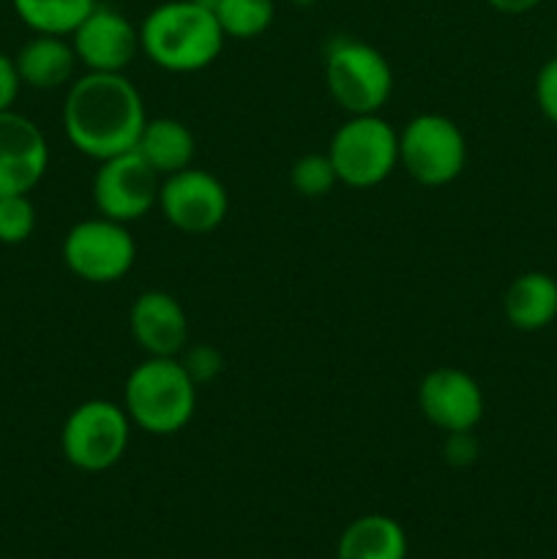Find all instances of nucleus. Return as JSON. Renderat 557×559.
<instances>
[{
    "label": "nucleus",
    "instance_id": "412c9836",
    "mask_svg": "<svg viewBox=\"0 0 557 559\" xmlns=\"http://www.w3.org/2000/svg\"><path fill=\"white\" fill-rule=\"evenodd\" d=\"M336 183V169H333L328 153H306V156H300L298 162L293 164V169H289V186H293L300 197H309V200L331 194Z\"/></svg>",
    "mask_w": 557,
    "mask_h": 559
},
{
    "label": "nucleus",
    "instance_id": "9b49d317",
    "mask_svg": "<svg viewBox=\"0 0 557 559\" xmlns=\"http://www.w3.org/2000/svg\"><path fill=\"white\" fill-rule=\"evenodd\" d=\"M76 60L87 71L123 74L134 63L140 49V27L112 5L96 3V9L71 33Z\"/></svg>",
    "mask_w": 557,
    "mask_h": 559
},
{
    "label": "nucleus",
    "instance_id": "a211bd4d",
    "mask_svg": "<svg viewBox=\"0 0 557 559\" xmlns=\"http://www.w3.org/2000/svg\"><path fill=\"white\" fill-rule=\"evenodd\" d=\"M134 151L145 158L147 167H151L158 178H167V175H175L180 173V169L191 167L197 142L183 120L147 118Z\"/></svg>",
    "mask_w": 557,
    "mask_h": 559
},
{
    "label": "nucleus",
    "instance_id": "39448f33",
    "mask_svg": "<svg viewBox=\"0 0 557 559\" xmlns=\"http://www.w3.org/2000/svg\"><path fill=\"white\" fill-rule=\"evenodd\" d=\"M131 420L123 404L87 399L76 404L60 429L63 459L80 473H107L126 456L131 442Z\"/></svg>",
    "mask_w": 557,
    "mask_h": 559
},
{
    "label": "nucleus",
    "instance_id": "0eeeda50",
    "mask_svg": "<svg viewBox=\"0 0 557 559\" xmlns=\"http://www.w3.org/2000/svg\"><path fill=\"white\" fill-rule=\"evenodd\" d=\"M399 164L420 186H448L467 164V140L457 120L420 112L399 131Z\"/></svg>",
    "mask_w": 557,
    "mask_h": 559
},
{
    "label": "nucleus",
    "instance_id": "a878e982",
    "mask_svg": "<svg viewBox=\"0 0 557 559\" xmlns=\"http://www.w3.org/2000/svg\"><path fill=\"white\" fill-rule=\"evenodd\" d=\"M22 91V80L16 74L14 58H9L5 52H0V112L5 109H14L16 96Z\"/></svg>",
    "mask_w": 557,
    "mask_h": 559
},
{
    "label": "nucleus",
    "instance_id": "5701e85b",
    "mask_svg": "<svg viewBox=\"0 0 557 559\" xmlns=\"http://www.w3.org/2000/svg\"><path fill=\"white\" fill-rule=\"evenodd\" d=\"M180 364L186 366V371H189L191 380L197 382V388H200L202 382L216 380V377L222 374V369H224L222 355H218L213 347H205V344H200V347L183 349V353H180Z\"/></svg>",
    "mask_w": 557,
    "mask_h": 559
},
{
    "label": "nucleus",
    "instance_id": "6ab92c4d",
    "mask_svg": "<svg viewBox=\"0 0 557 559\" xmlns=\"http://www.w3.org/2000/svg\"><path fill=\"white\" fill-rule=\"evenodd\" d=\"M11 5L22 25L33 33L71 36L96 9V0H11Z\"/></svg>",
    "mask_w": 557,
    "mask_h": 559
},
{
    "label": "nucleus",
    "instance_id": "f257e3e1",
    "mask_svg": "<svg viewBox=\"0 0 557 559\" xmlns=\"http://www.w3.org/2000/svg\"><path fill=\"white\" fill-rule=\"evenodd\" d=\"M147 123L145 102L126 74L87 71L66 91V140L93 162L131 153Z\"/></svg>",
    "mask_w": 557,
    "mask_h": 559
},
{
    "label": "nucleus",
    "instance_id": "7ed1b4c3",
    "mask_svg": "<svg viewBox=\"0 0 557 559\" xmlns=\"http://www.w3.org/2000/svg\"><path fill=\"white\" fill-rule=\"evenodd\" d=\"M123 409L137 429L173 437L194 418L197 382L180 358H145L126 377Z\"/></svg>",
    "mask_w": 557,
    "mask_h": 559
},
{
    "label": "nucleus",
    "instance_id": "4468645a",
    "mask_svg": "<svg viewBox=\"0 0 557 559\" xmlns=\"http://www.w3.org/2000/svg\"><path fill=\"white\" fill-rule=\"evenodd\" d=\"M129 331L147 358H180V353L189 347L186 309L164 289L137 295L129 311Z\"/></svg>",
    "mask_w": 557,
    "mask_h": 559
},
{
    "label": "nucleus",
    "instance_id": "4be33fe9",
    "mask_svg": "<svg viewBox=\"0 0 557 559\" xmlns=\"http://www.w3.org/2000/svg\"><path fill=\"white\" fill-rule=\"evenodd\" d=\"M36 205L31 194L0 197V243L20 246L36 233Z\"/></svg>",
    "mask_w": 557,
    "mask_h": 559
},
{
    "label": "nucleus",
    "instance_id": "2eb2a0df",
    "mask_svg": "<svg viewBox=\"0 0 557 559\" xmlns=\"http://www.w3.org/2000/svg\"><path fill=\"white\" fill-rule=\"evenodd\" d=\"M14 63L22 85L33 87V91H58V87L74 82V71L80 60H76L69 36L33 33L31 41L20 47Z\"/></svg>",
    "mask_w": 557,
    "mask_h": 559
},
{
    "label": "nucleus",
    "instance_id": "f3484780",
    "mask_svg": "<svg viewBox=\"0 0 557 559\" xmlns=\"http://www.w3.org/2000/svg\"><path fill=\"white\" fill-rule=\"evenodd\" d=\"M410 540L402 524L386 513H366L339 535L336 559H407Z\"/></svg>",
    "mask_w": 557,
    "mask_h": 559
},
{
    "label": "nucleus",
    "instance_id": "f03ea898",
    "mask_svg": "<svg viewBox=\"0 0 557 559\" xmlns=\"http://www.w3.org/2000/svg\"><path fill=\"white\" fill-rule=\"evenodd\" d=\"M224 41L216 14L202 0H167L140 22V49L173 74H194L216 63Z\"/></svg>",
    "mask_w": 557,
    "mask_h": 559
},
{
    "label": "nucleus",
    "instance_id": "f8f14e48",
    "mask_svg": "<svg viewBox=\"0 0 557 559\" xmlns=\"http://www.w3.org/2000/svg\"><path fill=\"white\" fill-rule=\"evenodd\" d=\"M420 415L446 435L473 431L484 418V391L478 380L457 366L431 369L418 385Z\"/></svg>",
    "mask_w": 557,
    "mask_h": 559
},
{
    "label": "nucleus",
    "instance_id": "bb28decb",
    "mask_svg": "<svg viewBox=\"0 0 557 559\" xmlns=\"http://www.w3.org/2000/svg\"><path fill=\"white\" fill-rule=\"evenodd\" d=\"M486 3H489L495 11H500V14L519 16V14H528V11L538 9L544 0H486Z\"/></svg>",
    "mask_w": 557,
    "mask_h": 559
},
{
    "label": "nucleus",
    "instance_id": "9d476101",
    "mask_svg": "<svg viewBox=\"0 0 557 559\" xmlns=\"http://www.w3.org/2000/svg\"><path fill=\"white\" fill-rule=\"evenodd\" d=\"M158 186L162 178L147 167L137 151L98 162L93 175V205L98 216L112 222H140L151 207L158 205Z\"/></svg>",
    "mask_w": 557,
    "mask_h": 559
},
{
    "label": "nucleus",
    "instance_id": "dca6fc26",
    "mask_svg": "<svg viewBox=\"0 0 557 559\" xmlns=\"http://www.w3.org/2000/svg\"><path fill=\"white\" fill-rule=\"evenodd\" d=\"M502 314L517 331L535 333L557 320V278L544 271H528L508 284Z\"/></svg>",
    "mask_w": 557,
    "mask_h": 559
},
{
    "label": "nucleus",
    "instance_id": "20e7f679",
    "mask_svg": "<svg viewBox=\"0 0 557 559\" xmlns=\"http://www.w3.org/2000/svg\"><path fill=\"white\" fill-rule=\"evenodd\" d=\"M325 85L347 115H375L393 93L386 55L358 38H333L325 49Z\"/></svg>",
    "mask_w": 557,
    "mask_h": 559
},
{
    "label": "nucleus",
    "instance_id": "ddd939ff",
    "mask_svg": "<svg viewBox=\"0 0 557 559\" xmlns=\"http://www.w3.org/2000/svg\"><path fill=\"white\" fill-rule=\"evenodd\" d=\"M49 167L44 131L16 109L0 112V197L31 194Z\"/></svg>",
    "mask_w": 557,
    "mask_h": 559
},
{
    "label": "nucleus",
    "instance_id": "aec40b11",
    "mask_svg": "<svg viewBox=\"0 0 557 559\" xmlns=\"http://www.w3.org/2000/svg\"><path fill=\"white\" fill-rule=\"evenodd\" d=\"M213 14L227 38H257L273 25L276 3L273 0H213Z\"/></svg>",
    "mask_w": 557,
    "mask_h": 559
},
{
    "label": "nucleus",
    "instance_id": "1a4fd4ad",
    "mask_svg": "<svg viewBox=\"0 0 557 559\" xmlns=\"http://www.w3.org/2000/svg\"><path fill=\"white\" fill-rule=\"evenodd\" d=\"M156 207L178 233L208 235L227 218L229 197L216 175L186 167L162 178Z\"/></svg>",
    "mask_w": 557,
    "mask_h": 559
},
{
    "label": "nucleus",
    "instance_id": "393cba45",
    "mask_svg": "<svg viewBox=\"0 0 557 559\" xmlns=\"http://www.w3.org/2000/svg\"><path fill=\"white\" fill-rule=\"evenodd\" d=\"M446 462L453 467H467L478 459V440L473 437V431H453L446 435Z\"/></svg>",
    "mask_w": 557,
    "mask_h": 559
},
{
    "label": "nucleus",
    "instance_id": "6e6552de",
    "mask_svg": "<svg viewBox=\"0 0 557 559\" xmlns=\"http://www.w3.org/2000/svg\"><path fill=\"white\" fill-rule=\"evenodd\" d=\"M66 267L87 284H115L134 267L137 243L129 224L112 218H82L60 246Z\"/></svg>",
    "mask_w": 557,
    "mask_h": 559
},
{
    "label": "nucleus",
    "instance_id": "423d86ee",
    "mask_svg": "<svg viewBox=\"0 0 557 559\" xmlns=\"http://www.w3.org/2000/svg\"><path fill=\"white\" fill-rule=\"evenodd\" d=\"M328 158L339 183L349 189H375L391 178L399 164V131L375 115H349L331 136Z\"/></svg>",
    "mask_w": 557,
    "mask_h": 559
},
{
    "label": "nucleus",
    "instance_id": "cd10ccee",
    "mask_svg": "<svg viewBox=\"0 0 557 559\" xmlns=\"http://www.w3.org/2000/svg\"><path fill=\"white\" fill-rule=\"evenodd\" d=\"M295 5H311V3H317V0H293Z\"/></svg>",
    "mask_w": 557,
    "mask_h": 559
},
{
    "label": "nucleus",
    "instance_id": "b1692460",
    "mask_svg": "<svg viewBox=\"0 0 557 559\" xmlns=\"http://www.w3.org/2000/svg\"><path fill=\"white\" fill-rule=\"evenodd\" d=\"M535 104L549 123L557 126V55L535 74Z\"/></svg>",
    "mask_w": 557,
    "mask_h": 559
}]
</instances>
